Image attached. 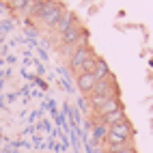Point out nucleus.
I'll return each mask as SVG.
<instances>
[{
    "mask_svg": "<svg viewBox=\"0 0 153 153\" xmlns=\"http://www.w3.org/2000/svg\"><path fill=\"white\" fill-rule=\"evenodd\" d=\"M131 138H134V127H131V123L125 119V121H121V123L108 127L106 145H125V142H131Z\"/></svg>",
    "mask_w": 153,
    "mask_h": 153,
    "instance_id": "f257e3e1",
    "label": "nucleus"
},
{
    "mask_svg": "<svg viewBox=\"0 0 153 153\" xmlns=\"http://www.w3.org/2000/svg\"><path fill=\"white\" fill-rule=\"evenodd\" d=\"M65 9L60 7L58 2H54V0H45V2L41 4V9L37 11V17L41 19V24L48 26V28H54L58 24V19L63 17Z\"/></svg>",
    "mask_w": 153,
    "mask_h": 153,
    "instance_id": "f03ea898",
    "label": "nucleus"
},
{
    "mask_svg": "<svg viewBox=\"0 0 153 153\" xmlns=\"http://www.w3.org/2000/svg\"><path fill=\"white\" fill-rule=\"evenodd\" d=\"M91 56H95L93 54V50H91L86 43L84 45H78L74 52H71V56H69V67L76 71V74H80V69H82V65L86 63V60L91 58Z\"/></svg>",
    "mask_w": 153,
    "mask_h": 153,
    "instance_id": "7ed1b4c3",
    "label": "nucleus"
},
{
    "mask_svg": "<svg viewBox=\"0 0 153 153\" xmlns=\"http://www.w3.org/2000/svg\"><path fill=\"white\" fill-rule=\"evenodd\" d=\"M91 95H104V97L119 95L114 78H112V76H108V78H101V80H97V82H95V88H93V93H91Z\"/></svg>",
    "mask_w": 153,
    "mask_h": 153,
    "instance_id": "20e7f679",
    "label": "nucleus"
},
{
    "mask_svg": "<svg viewBox=\"0 0 153 153\" xmlns=\"http://www.w3.org/2000/svg\"><path fill=\"white\" fill-rule=\"evenodd\" d=\"M95 82H97V78H95L93 74H78V78H76V86H78L80 93H84V95H91V93H93Z\"/></svg>",
    "mask_w": 153,
    "mask_h": 153,
    "instance_id": "39448f33",
    "label": "nucleus"
},
{
    "mask_svg": "<svg viewBox=\"0 0 153 153\" xmlns=\"http://www.w3.org/2000/svg\"><path fill=\"white\" fill-rule=\"evenodd\" d=\"M119 108H123L121 106V99H119V95H112V97H108L104 104H101L97 110H95V114L101 119V117H108V114H112V112H117Z\"/></svg>",
    "mask_w": 153,
    "mask_h": 153,
    "instance_id": "423d86ee",
    "label": "nucleus"
},
{
    "mask_svg": "<svg viewBox=\"0 0 153 153\" xmlns=\"http://www.w3.org/2000/svg\"><path fill=\"white\" fill-rule=\"evenodd\" d=\"M74 24H78V22H76V15H74V13H69V11H65V13H63V17L58 19V24L54 26V30H56L58 35H63L65 30H69Z\"/></svg>",
    "mask_w": 153,
    "mask_h": 153,
    "instance_id": "0eeeda50",
    "label": "nucleus"
},
{
    "mask_svg": "<svg viewBox=\"0 0 153 153\" xmlns=\"http://www.w3.org/2000/svg\"><path fill=\"white\" fill-rule=\"evenodd\" d=\"M99 121H101V123H104L106 127L117 125V123H121V121H125V110H123V108H119L117 112H112V114H108V117H101Z\"/></svg>",
    "mask_w": 153,
    "mask_h": 153,
    "instance_id": "6e6552de",
    "label": "nucleus"
},
{
    "mask_svg": "<svg viewBox=\"0 0 153 153\" xmlns=\"http://www.w3.org/2000/svg\"><path fill=\"white\" fill-rule=\"evenodd\" d=\"M106 153H136L134 142H125V145H106Z\"/></svg>",
    "mask_w": 153,
    "mask_h": 153,
    "instance_id": "1a4fd4ad",
    "label": "nucleus"
},
{
    "mask_svg": "<svg viewBox=\"0 0 153 153\" xmlns=\"http://www.w3.org/2000/svg\"><path fill=\"white\" fill-rule=\"evenodd\" d=\"M93 76H95L97 80H101V78H108V76H110V69H108V65H106V60H101V58H97V60H95Z\"/></svg>",
    "mask_w": 153,
    "mask_h": 153,
    "instance_id": "9d476101",
    "label": "nucleus"
},
{
    "mask_svg": "<svg viewBox=\"0 0 153 153\" xmlns=\"http://www.w3.org/2000/svg\"><path fill=\"white\" fill-rule=\"evenodd\" d=\"M30 2H33V0H9V7H11L13 11H26L30 7Z\"/></svg>",
    "mask_w": 153,
    "mask_h": 153,
    "instance_id": "9b49d317",
    "label": "nucleus"
}]
</instances>
